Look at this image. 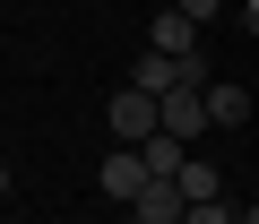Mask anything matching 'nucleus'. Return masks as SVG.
<instances>
[{
    "mask_svg": "<svg viewBox=\"0 0 259 224\" xmlns=\"http://www.w3.org/2000/svg\"><path fill=\"white\" fill-rule=\"evenodd\" d=\"M104 121H112V138H121V147H147V138L164 130V103H156V95H139V86H121V95L104 103Z\"/></svg>",
    "mask_w": 259,
    "mask_h": 224,
    "instance_id": "1",
    "label": "nucleus"
},
{
    "mask_svg": "<svg viewBox=\"0 0 259 224\" xmlns=\"http://www.w3.org/2000/svg\"><path fill=\"white\" fill-rule=\"evenodd\" d=\"M164 130H173L182 147H199V130H216V121H207V95H199V86H173V95H164Z\"/></svg>",
    "mask_w": 259,
    "mask_h": 224,
    "instance_id": "2",
    "label": "nucleus"
},
{
    "mask_svg": "<svg viewBox=\"0 0 259 224\" xmlns=\"http://www.w3.org/2000/svg\"><path fill=\"white\" fill-rule=\"evenodd\" d=\"M182 215H190L182 181H147L139 198H130V224H182Z\"/></svg>",
    "mask_w": 259,
    "mask_h": 224,
    "instance_id": "3",
    "label": "nucleus"
},
{
    "mask_svg": "<svg viewBox=\"0 0 259 224\" xmlns=\"http://www.w3.org/2000/svg\"><path fill=\"white\" fill-rule=\"evenodd\" d=\"M147 181H156V173L139 164V147H112V155H104V198H121V207H130Z\"/></svg>",
    "mask_w": 259,
    "mask_h": 224,
    "instance_id": "4",
    "label": "nucleus"
},
{
    "mask_svg": "<svg viewBox=\"0 0 259 224\" xmlns=\"http://www.w3.org/2000/svg\"><path fill=\"white\" fill-rule=\"evenodd\" d=\"M130 86H139V95H156V103H164V95L182 86V69H173V52H139V69H130Z\"/></svg>",
    "mask_w": 259,
    "mask_h": 224,
    "instance_id": "5",
    "label": "nucleus"
},
{
    "mask_svg": "<svg viewBox=\"0 0 259 224\" xmlns=\"http://www.w3.org/2000/svg\"><path fill=\"white\" fill-rule=\"evenodd\" d=\"M139 164H147V173H156V181H182V164H190V147H182V138H173V130H156V138H147V147H139Z\"/></svg>",
    "mask_w": 259,
    "mask_h": 224,
    "instance_id": "6",
    "label": "nucleus"
},
{
    "mask_svg": "<svg viewBox=\"0 0 259 224\" xmlns=\"http://www.w3.org/2000/svg\"><path fill=\"white\" fill-rule=\"evenodd\" d=\"M147 52H199V26H190L182 9H164V18L147 26Z\"/></svg>",
    "mask_w": 259,
    "mask_h": 224,
    "instance_id": "7",
    "label": "nucleus"
},
{
    "mask_svg": "<svg viewBox=\"0 0 259 224\" xmlns=\"http://www.w3.org/2000/svg\"><path fill=\"white\" fill-rule=\"evenodd\" d=\"M182 198H190V207H199V198H225V173H216L207 155H190V164H182Z\"/></svg>",
    "mask_w": 259,
    "mask_h": 224,
    "instance_id": "8",
    "label": "nucleus"
},
{
    "mask_svg": "<svg viewBox=\"0 0 259 224\" xmlns=\"http://www.w3.org/2000/svg\"><path fill=\"white\" fill-rule=\"evenodd\" d=\"M242 112H250L242 86H207V121H242Z\"/></svg>",
    "mask_w": 259,
    "mask_h": 224,
    "instance_id": "9",
    "label": "nucleus"
},
{
    "mask_svg": "<svg viewBox=\"0 0 259 224\" xmlns=\"http://www.w3.org/2000/svg\"><path fill=\"white\" fill-rule=\"evenodd\" d=\"M182 224H242V215H233V207H225V198H199V207H190V215H182Z\"/></svg>",
    "mask_w": 259,
    "mask_h": 224,
    "instance_id": "10",
    "label": "nucleus"
},
{
    "mask_svg": "<svg viewBox=\"0 0 259 224\" xmlns=\"http://www.w3.org/2000/svg\"><path fill=\"white\" fill-rule=\"evenodd\" d=\"M173 9H182V18H190V26H207V18H216V9H225V0H173Z\"/></svg>",
    "mask_w": 259,
    "mask_h": 224,
    "instance_id": "11",
    "label": "nucleus"
},
{
    "mask_svg": "<svg viewBox=\"0 0 259 224\" xmlns=\"http://www.w3.org/2000/svg\"><path fill=\"white\" fill-rule=\"evenodd\" d=\"M242 26H250V35H259V0H242Z\"/></svg>",
    "mask_w": 259,
    "mask_h": 224,
    "instance_id": "12",
    "label": "nucleus"
},
{
    "mask_svg": "<svg viewBox=\"0 0 259 224\" xmlns=\"http://www.w3.org/2000/svg\"><path fill=\"white\" fill-rule=\"evenodd\" d=\"M0 198H9V164H0Z\"/></svg>",
    "mask_w": 259,
    "mask_h": 224,
    "instance_id": "13",
    "label": "nucleus"
},
{
    "mask_svg": "<svg viewBox=\"0 0 259 224\" xmlns=\"http://www.w3.org/2000/svg\"><path fill=\"white\" fill-rule=\"evenodd\" d=\"M242 224H259V207H242Z\"/></svg>",
    "mask_w": 259,
    "mask_h": 224,
    "instance_id": "14",
    "label": "nucleus"
}]
</instances>
